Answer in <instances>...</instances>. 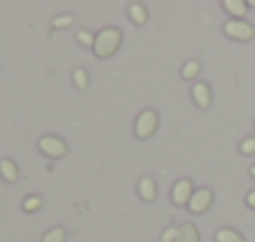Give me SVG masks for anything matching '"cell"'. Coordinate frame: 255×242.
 Returning a JSON list of instances; mask_svg holds the SVG:
<instances>
[{
  "label": "cell",
  "mask_w": 255,
  "mask_h": 242,
  "mask_svg": "<svg viewBox=\"0 0 255 242\" xmlns=\"http://www.w3.org/2000/svg\"><path fill=\"white\" fill-rule=\"evenodd\" d=\"M240 153L243 155H255V138H245L240 143Z\"/></svg>",
  "instance_id": "cell-21"
},
{
  "label": "cell",
  "mask_w": 255,
  "mask_h": 242,
  "mask_svg": "<svg viewBox=\"0 0 255 242\" xmlns=\"http://www.w3.org/2000/svg\"><path fill=\"white\" fill-rule=\"evenodd\" d=\"M70 25H73V15H70V13L53 18V28H55V30H63V28H70Z\"/></svg>",
  "instance_id": "cell-18"
},
{
  "label": "cell",
  "mask_w": 255,
  "mask_h": 242,
  "mask_svg": "<svg viewBox=\"0 0 255 242\" xmlns=\"http://www.w3.org/2000/svg\"><path fill=\"white\" fill-rule=\"evenodd\" d=\"M223 10L233 15V20H243L248 15V0H223Z\"/></svg>",
  "instance_id": "cell-9"
},
{
  "label": "cell",
  "mask_w": 255,
  "mask_h": 242,
  "mask_svg": "<svg viewBox=\"0 0 255 242\" xmlns=\"http://www.w3.org/2000/svg\"><path fill=\"white\" fill-rule=\"evenodd\" d=\"M120 43H123V30L108 25V28H103V30L95 35L93 53H95V58H103V60H105V58H110L113 53H118Z\"/></svg>",
  "instance_id": "cell-1"
},
{
  "label": "cell",
  "mask_w": 255,
  "mask_h": 242,
  "mask_svg": "<svg viewBox=\"0 0 255 242\" xmlns=\"http://www.w3.org/2000/svg\"><path fill=\"white\" fill-rule=\"evenodd\" d=\"M193 102L200 107V110H208L210 102H213V92H210V85L208 82H195L193 85Z\"/></svg>",
  "instance_id": "cell-7"
},
{
  "label": "cell",
  "mask_w": 255,
  "mask_h": 242,
  "mask_svg": "<svg viewBox=\"0 0 255 242\" xmlns=\"http://www.w3.org/2000/svg\"><path fill=\"white\" fill-rule=\"evenodd\" d=\"M128 15H130L133 25H145L148 23V10L143 3H130L128 5Z\"/></svg>",
  "instance_id": "cell-11"
},
{
  "label": "cell",
  "mask_w": 255,
  "mask_h": 242,
  "mask_svg": "<svg viewBox=\"0 0 255 242\" xmlns=\"http://www.w3.org/2000/svg\"><path fill=\"white\" fill-rule=\"evenodd\" d=\"M0 177H3L5 182H18V177H20V170H18V165L10 160V158H3L0 160Z\"/></svg>",
  "instance_id": "cell-10"
},
{
  "label": "cell",
  "mask_w": 255,
  "mask_h": 242,
  "mask_svg": "<svg viewBox=\"0 0 255 242\" xmlns=\"http://www.w3.org/2000/svg\"><path fill=\"white\" fill-rule=\"evenodd\" d=\"M38 150H40L43 155L53 158V160H60V158L68 155L65 140H60V138H55V135H43V138L38 140Z\"/></svg>",
  "instance_id": "cell-4"
},
{
  "label": "cell",
  "mask_w": 255,
  "mask_h": 242,
  "mask_svg": "<svg viewBox=\"0 0 255 242\" xmlns=\"http://www.w3.org/2000/svg\"><path fill=\"white\" fill-rule=\"evenodd\" d=\"M65 240H68L65 227H50V230L43 235V240H40V242H65Z\"/></svg>",
  "instance_id": "cell-14"
},
{
  "label": "cell",
  "mask_w": 255,
  "mask_h": 242,
  "mask_svg": "<svg viewBox=\"0 0 255 242\" xmlns=\"http://www.w3.org/2000/svg\"><path fill=\"white\" fill-rule=\"evenodd\" d=\"M213 200H215V197H213V190H210V187H198V190L193 192V197H190L188 210H190L193 215H203V212L210 210Z\"/></svg>",
  "instance_id": "cell-5"
},
{
  "label": "cell",
  "mask_w": 255,
  "mask_h": 242,
  "mask_svg": "<svg viewBox=\"0 0 255 242\" xmlns=\"http://www.w3.org/2000/svg\"><path fill=\"white\" fill-rule=\"evenodd\" d=\"M138 195H140V200L153 202V200L158 197V182H155L150 175L140 177V182H138Z\"/></svg>",
  "instance_id": "cell-8"
},
{
  "label": "cell",
  "mask_w": 255,
  "mask_h": 242,
  "mask_svg": "<svg viewBox=\"0 0 255 242\" xmlns=\"http://www.w3.org/2000/svg\"><path fill=\"white\" fill-rule=\"evenodd\" d=\"M245 205H248V207H253V210H255V190H253V192H248V195H245Z\"/></svg>",
  "instance_id": "cell-22"
},
{
  "label": "cell",
  "mask_w": 255,
  "mask_h": 242,
  "mask_svg": "<svg viewBox=\"0 0 255 242\" xmlns=\"http://www.w3.org/2000/svg\"><path fill=\"white\" fill-rule=\"evenodd\" d=\"M175 242H200V232L193 222H185L180 225V232H178V240Z\"/></svg>",
  "instance_id": "cell-12"
},
{
  "label": "cell",
  "mask_w": 255,
  "mask_h": 242,
  "mask_svg": "<svg viewBox=\"0 0 255 242\" xmlns=\"http://www.w3.org/2000/svg\"><path fill=\"white\" fill-rule=\"evenodd\" d=\"M73 82H75L78 90H88V87H90V75H88V70H83V68L73 70Z\"/></svg>",
  "instance_id": "cell-16"
},
{
  "label": "cell",
  "mask_w": 255,
  "mask_h": 242,
  "mask_svg": "<svg viewBox=\"0 0 255 242\" xmlns=\"http://www.w3.org/2000/svg\"><path fill=\"white\" fill-rule=\"evenodd\" d=\"M250 177H253V180H255V165H253V167H250Z\"/></svg>",
  "instance_id": "cell-23"
},
{
  "label": "cell",
  "mask_w": 255,
  "mask_h": 242,
  "mask_svg": "<svg viewBox=\"0 0 255 242\" xmlns=\"http://www.w3.org/2000/svg\"><path fill=\"white\" fill-rule=\"evenodd\" d=\"M178 232H180V227H175V225H170L163 235H160V242H175L178 240Z\"/></svg>",
  "instance_id": "cell-20"
},
{
  "label": "cell",
  "mask_w": 255,
  "mask_h": 242,
  "mask_svg": "<svg viewBox=\"0 0 255 242\" xmlns=\"http://www.w3.org/2000/svg\"><path fill=\"white\" fill-rule=\"evenodd\" d=\"M200 60H188L185 65H183V70H180V75L185 78V80H195L198 78V73H200Z\"/></svg>",
  "instance_id": "cell-15"
},
{
  "label": "cell",
  "mask_w": 255,
  "mask_h": 242,
  "mask_svg": "<svg viewBox=\"0 0 255 242\" xmlns=\"http://www.w3.org/2000/svg\"><path fill=\"white\" fill-rule=\"evenodd\" d=\"M215 242H245V237L233 227H220L215 232Z\"/></svg>",
  "instance_id": "cell-13"
},
{
  "label": "cell",
  "mask_w": 255,
  "mask_h": 242,
  "mask_svg": "<svg viewBox=\"0 0 255 242\" xmlns=\"http://www.w3.org/2000/svg\"><path fill=\"white\" fill-rule=\"evenodd\" d=\"M78 43L85 45V48H93V45H95V35L88 33V30H80V33H78Z\"/></svg>",
  "instance_id": "cell-19"
},
{
  "label": "cell",
  "mask_w": 255,
  "mask_h": 242,
  "mask_svg": "<svg viewBox=\"0 0 255 242\" xmlns=\"http://www.w3.org/2000/svg\"><path fill=\"white\" fill-rule=\"evenodd\" d=\"M43 207V197L40 195H28L25 200H23V210L25 212H38Z\"/></svg>",
  "instance_id": "cell-17"
},
{
  "label": "cell",
  "mask_w": 255,
  "mask_h": 242,
  "mask_svg": "<svg viewBox=\"0 0 255 242\" xmlns=\"http://www.w3.org/2000/svg\"><path fill=\"white\" fill-rule=\"evenodd\" d=\"M158 112L155 110H143L140 115H138V120H135V138L138 140H148V138H153V133L158 130Z\"/></svg>",
  "instance_id": "cell-2"
},
{
  "label": "cell",
  "mask_w": 255,
  "mask_h": 242,
  "mask_svg": "<svg viewBox=\"0 0 255 242\" xmlns=\"http://www.w3.org/2000/svg\"><path fill=\"white\" fill-rule=\"evenodd\" d=\"M193 192H195L193 182L183 177V180H178V182L173 185L170 200H173V205H178V207H188V205H190V197H193Z\"/></svg>",
  "instance_id": "cell-6"
},
{
  "label": "cell",
  "mask_w": 255,
  "mask_h": 242,
  "mask_svg": "<svg viewBox=\"0 0 255 242\" xmlns=\"http://www.w3.org/2000/svg\"><path fill=\"white\" fill-rule=\"evenodd\" d=\"M248 8H255V0H248Z\"/></svg>",
  "instance_id": "cell-24"
},
{
  "label": "cell",
  "mask_w": 255,
  "mask_h": 242,
  "mask_svg": "<svg viewBox=\"0 0 255 242\" xmlns=\"http://www.w3.org/2000/svg\"><path fill=\"white\" fill-rule=\"evenodd\" d=\"M223 33L230 38V40H238V43H245V40H253V35H255V28L250 25V23H245V20H228L225 25H223Z\"/></svg>",
  "instance_id": "cell-3"
}]
</instances>
